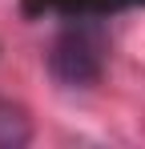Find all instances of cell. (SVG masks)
I'll list each match as a JSON object with an SVG mask.
<instances>
[{
    "label": "cell",
    "instance_id": "2",
    "mask_svg": "<svg viewBox=\"0 0 145 149\" xmlns=\"http://www.w3.org/2000/svg\"><path fill=\"white\" fill-rule=\"evenodd\" d=\"M32 141V117L20 101L0 97V149H24Z\"/></svg>",
    "mask_w": 145,
    "mask_h": 149
},
{
    "label": "cell",
    "instance_id": "1",
    "mask_svg": "<svg viewBox=\"0 0 145 149\" xmlns=\"http://www.w3.org/2000/svg\"><path fill=\"white\" fill-rule=\"evenodd\" d=\"M101 69H105V40L93 28H65L48 45V73L52 81H61L69 89L93 85Z\"/></svg>",
    "mask_w": 145,
    "mask_h": 149
}]
</instances>
